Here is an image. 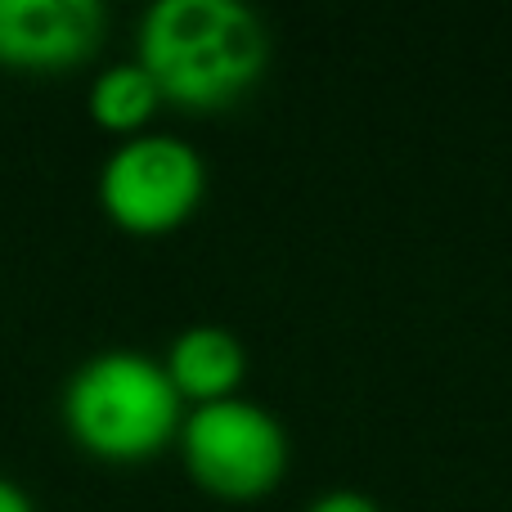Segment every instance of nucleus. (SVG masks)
Listing matches in <instances>:
<instances>
[{"label":"nucleus","mask_w":512,"mask_h":512,"mask_svg":"<svg viewBox=\"0 0 512 512\" xmlns=\"http://www.w3.org/2000/svg\"><path fill=\"white\" fill-rule=\"evenodd\" d=\"M135 59L171 104L225 108L265 77L270 32L243 0H153L140 18Z\"/></svg>","instance_id":"nucleus-1"},{"label":"nucleus","mask_w":512,"mask_h":512,"mask_svg":"<svg viewBox=\"0 0 512 512\" xmlns=\"http://www.w3.org/2000/svg\"><path fill=\"white\" fill-rule=\"evenodd\" d=\"M167 364L131 346L95 351L63 387V423L72 441L99 459H149L180 436L185 409Z\"/></svg>","instance_id":"nucleus-2"},{"label":"nucleus","mask_w":512,"mask_h":512,"mask_svg":"<svg viewBox=\"0 0 512 512\" xmlns=\"http://www.w3.org/2000/svg\"><path fill=\"white\" fill-rule=\"evenodd\" d=\"M180 454L203 490L221 499H261L288 472V432L265 405L225 396L194 405L180 423Z\"/></svg>","instance_id":"nucleus-3"},{"label":"nucleus","mask_w":512,"mask_h":512,"mask_svg":"<svg viewBox=\"0 0 512 512\" xmlns=\"http://www.w3.org/2000/svg\"><path fill=\"white\" fill-rule=\"evenodd\" d=\"M203 189V153L167 131L126 135L99 171V203L131 234L176 230L203 203Z\"/></svg>","instance_id":"nucleus-4"},{"label":"nucleus","mask_w":512,"mask_h":512,"mask_svg":"<svg viewBox=\"0 0 512 512\" xmlns=\"http://www.w3.org/2000/svg\"><path fill=\"white\" fill-rule=\"evenodd\" d=\"M99 0H0V63L5 68H72L104 41Z\"/></svg>","instance_id":"nucleus-5"},{"label":"nucleus","mask_w":512,"mask_h":512,"mask_svg":"<svg viewBox=\"0 0 512 512\" xmlns=\"http://www.w3.org/2000/svg\"><path fill=\"white\" fill-rule=\"evenodd\" d=\"M162 364H167L176 391L185 400H194V405L239 396V382L248 378V351L221 324H189L167 346V360Z\"/></svg>","instance_id":"nucleus-6"},{"label":"nucleus","mask_w":512,"mask_h":512,"mask_svg":"<svg viewBox=\"0 0 512 512\" xmlns=\"http://www.w3.org/2000/svg\"><path fill=\"white\" fill-rule=\"evenodd\" d=\"M162 90L153 81V72L140 59L108 63L95 81H90V117L108 131H131L140 135V126L158 113Z\"/></svg>","instance_id":"nucleus-7"},{"label":"nucleus","mask_w":512,"mask_h":512,"mask_svg":"<svg viewBox=\"0 0 512 512\" xmlns=\"http://www.w3.org/2000/svg\"><path fill=\"white\" fill-rule=\"evenodd\" d=\"M306 512H382L378 499L364 495V490H324V495L310 499Z\"/></svg>","instance_id":"nucleus-8"},{"label":"nucleus","mask_w":512,"mask_h":512,"mask_svg":"<svg viewBox=\"0 0 512 512\" xmlns=\"http://www.w3.org/2000/svg\"><path fill=\"white\" fill-rule=\"evenodd\" d=\"M0 512H36V508H32V499H27L23 486L0 477Z\"/></svg>","instance_id":"nucleus-9"}]
</instances>
